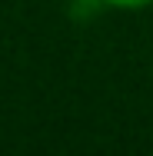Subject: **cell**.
Wrapping results in <instances>:
<instances>
[{
  "mask_svg": "<svg viewBox=\"0 0 153 156\" xmlns=\"http://www.w3.org/2000/svg\"><path fill=\"white\" fill-rule=\"evenodd\" d=\"M107 7H123V10H140V7H150L153 0H100Z\"/></svg>",
  "mask_w": 153,
  "mask_h": 156,
  "instance_id": "1",
  "label": "cell"
}]
</instances>
